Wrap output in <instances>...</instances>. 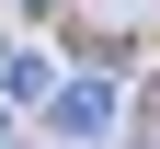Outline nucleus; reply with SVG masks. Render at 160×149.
Listing matches in <instances>:
<instances>
[{"mask_svg":"<svg viewBox=\"0 0 160 149\" xmlns=\"http://www.w3.org/2000/svg\"><path fill=\"white\" fill-rule=\"evenodd\" d=\"M0 92H12V103H46V92H57V69H46V57H12V69H0Z\"/></svg>","mask_w":160,"mask_h":149,"instance_id":"2","label":"nucleus"},{"mask_svg":"<svg viewBox=\"0 0 160 149\" xmlns=\"http://www.w3.org/2000/svg\"><path fill=\"white\" fill-rule=\"evenodd\" d=\"M23 12H57V0H23Z\"/></svg>","mask_w":160,"mask_h":149,"instance_id":"3","label":"nucleus"},{"mask_svg":"<svg viewBox=\"0 0 160 149\" xmlns=\"http://www.w3.org/2000/svg\"><path fill=\"white\" fill-rule=\"evenodd\" d=\"M57 126H69V138H103V126H114V92H103V80H57Z\"/></svg>","mask_w":160,"mask_h":149,"instance_id":"1","label":"nucleus"}]
</instances>
